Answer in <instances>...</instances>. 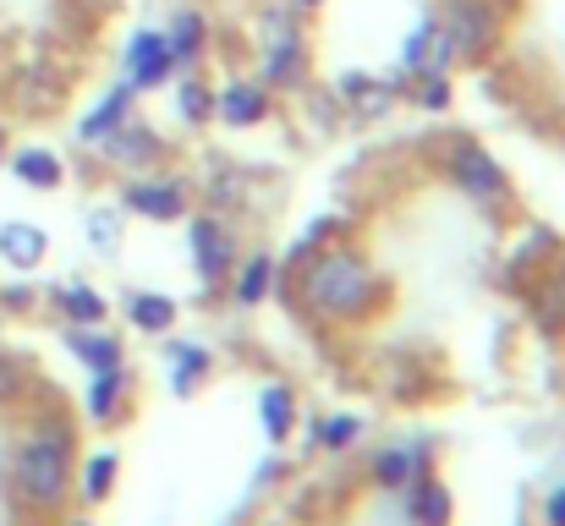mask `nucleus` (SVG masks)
Masks as SVG:
<instances>
[{
	"instance_id": "9",
	"label": "nucleus",
	"mask_w": 565,
	"mask_h": 526,
	"mask_svg": "<svg viewBox=\"0 0 565 526\" xmlns=\"http://www.w3.org/2000/svg\"><path fill=\"white\" fill-rule=\"evenodd\" d=\"M127 203L138 214H149V219H177L188 208L182 186H171V181H138V186H127Z\"/></svg>"
},
{
	"instance_id": "20",
	"label": "nucleus",
	"mask_w": 565,
	"mask_h": 526,
	"mask_svg": "<svg viewBox=\"0 0 565 526\" xmlns=\"http://www.w3.org/2000/svg\"><path fill=\"white\" fill-rule=\"evenodd\" d=\"M286 422H291V395L286 389H264V428H269V439H286Z\"/></svg>"
},
{
	"instance_id": "5",
	"label": "nucleus",
	"mask_w": 565,
	"mask_h": 526,
	"mask_svg": "<svg viewBox=\"0 0 565 526\" xmlns=\"http://www.w3.org/2000/svg\"><path fill=\"white\" fill-rule=\"evenodd\" d=\"M132 94H138L132 83H116V88L77 121V138H83V143H105L110 132H121V121H127V110H132Z\"/></svg>"
},
{
	"instance_id": "3",
	"label": "nucleus",
	"mask_w": 565,
	"mask_h": 526,
	"mask_svg": "<svg viewBox=\"0 0 565 526\" xmlns=\"http://www.w3.org/2000/svg\"><path fill=\"white\" fill-rule=\"evenodd\" d=\"M494 39V11L483 0H456L445 17H439V61H472L478 50H489Z\"/></svg>"
},
{
	"instance_id": "6",
	"label": "nucleus",
	"mask_w": 565,
	"mask_h": 526,
	"mask_svg": "<svg viewBox=\"0 0 565 526\" xmlns=\"http://www.w3.org/2000/svg\"><path fill=\"white\" fill-rule=\"evenodd\" d=\"M44 230L33 225V219H6L0 225V258L11 264V269H33L39 258H44Z\"/></svg>"
},
{
	"instance_id": "21",
	"label": "nucleus",
	"mask_w": 565,
	"mask_h": 526,
	"mask_svg": "<svg viewBox=\"0 0 565 526\" xmlns=\"http://www.w3.org/2000/svg\"><path fill=\"white\" fill-rule=\"evenodd\" d=\"M412 466H417V450H390V455H379V483H390V489H406Z\"/></svg>"
},
{
	"instance_id": "8",
	"label": "nucleus",
	"mask_w": 565,
	"mask_h": 526,
	"mask_svg": "<svg viewBox=\"0 0 565 526\" xmlns=\"http://www.w3.org/2000/svg\"><path fill=\"white\" fill-rule=\"evenodd\" d=\"M456 181H461L472 197H500V192H505V175H500V165H494L483 149H461V154H456Z\"/></svg>"
},
{
	"instance_id": "26",
	"label": "nucleus",
	"mask_w": 565,
	"mask_h": 526,
	"mask_svg": "<svg viewBox=\"0 0 565 526\" xmlns=\"http://www.w3.org/2000/svg\"><path fill=\"white\" fill-rule=\"evenodd\" d=\"M417 99H423L428 110H445V105H450V88H445V72H423V83H417Z\"/></svg>"
},
{
	"instance_id": "30",
	"label": "nucleus",
	"mask_w": 565,
	"mask_h": 526,
	"mask_svg": "<svg viewBox=\"0 0 565 526\" xmlns=\"http://www.w3.org/2000/svg\"><path fill=\"white\" fill-rule=\"evenodd\" d=\"M297 6H302V11H313V6H324V0H297Z\"/></svg>"
},
{
	"instance_id": "2",
	"label": "nucleus",
	"mask_w": 565,
	"mask_h": 526,
	"mask_svg": "<svg viewBox=\"0 0 565 526\" xmlns=\"http://www.w3.org/2000/svg\"><path fill=\"white\" fill-rule=\"evenodd\" d=\"M369 291H374V280L358 253H324L319 264H308V280H302V297L319 313H363Z\"/></svg>"
},
{
	"instance_id": "15",
	"label": "nucleus",
	"mask_w": 565,
	"mask_h": 526,
	"mask_svg": "<svg viewBox=\"0 0 565 526\" xmlns=\"http://www.w3.org/2000/svg\"><path fill=\"white\" fill-rule=\"evenodd\" d=\"M66 346L77 362H88L94 373H105V367H121V346L116 341H105V335H88V330H72L66 335Z\"/></svg>"
},
{
	"instance_id": "31",
	"label": "nucleus",
	"mask_w": 565,
	"mask_h": 526,
	"mask_svg": "<svg viewBox=\"0 0 565 526\" xmlns=\"http://www.w3.org/2000/svg\"><path fill=\"white\" fill-rule=\"evenodd\" d=\"M0 149H6V127H0Z\"/></svg>"
},
{
	"instance_id": "18",
	"label": "nucleus",
	"mask_w": 565,
	"mask_h": 526,
	"mask_svg": "<svg viewBox=\"0 0 565 526\" xmlns=\"http://www.w3.org/2000/svg\"><path fill=\"white\" fill-rule=\"evenodd\" d=\"M264 291H269V258H253V264H242V275H236V308H253V302H264Z\"/></svg>"
},
{
	"instance_id": "24",
	"label": "nucleus",
	"mask_w": 565,
	"mask_h": 526,
	"mask_svg": "<svg viewBox=\"0 0 565 526\" xmlns=\"http://www.w3.org/2000/svg\"><path fill=\"white\" fill-rule=\"evenodd\" d=\"M171 356H177V389L188 395V389H192V378H198V373L209 367V356H203L198 346H171Z\"/></svg>"
},
{
	"instance_id": "4",
	"label": "nucleus",
	"mask_w": 565,
	"mask_h": 526,
	"mask_svg": "<svg viewBox=\"0 0 565 526\" xmlns=\"http://www.w3.org/2000/svg\"><path fill=\"white\" fill-rule=\"evenodd\" d=\"M171 72H177L171 39H166L160 28H138V33L127 39V83H132V88H160Z\"/></svg>"
},
{
	"instance_id": "17",
	"label": "nucleus",
	"mask_w": 565,
	"mask_h": 526,
	"mask_svg": "<svg viewBox=\"0 0 565 526\" xmlns=\"http://www.w3.org/2000/svg\"><path fill=\"white\" fill-rule=\"evenodd\" d=\"M61 313L77 319V324H99V319H105V302H99V291H88V286H66V291H61Z\"/></svg>"
},
{
	"instance_id": "32",
	"label": "nucleus",
	"mask_w": 565,
	"mask_h": 526,
	"mask_svg": "<svg viewBox=\"0 0 565 526\" xmlns=\"http://www.w3.org/2000/svg\"><path fill=\"white\" fill-rule=\"evenodd\" d=\"M72 526H94V522H72Z\"/></svg>"
},
{
	"instance_id": "12",
	"label": "nucleus",
	"mask_w": 565,
	"mask_h": 526,
	"mask_svg": "<svg viewBox=\"0 0 565 526\" xmlns=\"http://www.w3.org/2000/svg\"><path fill=\"white\" fill-rule=\"evenodd\" d=\"M214 116H225L231 127H247V121H258V116H264V88H258V83H231V88H220V99H214Z\"/></svg>"
},
{
	"instance_id": "28",
	"label": "nucleus",
	"mask_w": 565,
	"mask_h": 526,
	"mask_svg": "<svg viewBox=\"0 0 565 526\" xmlns=\"http://www.w3.org/2000/svg\"><path fill=\"white\" fill-rule=\"evenodd\" d=\"M17 389H22V373H17V362L0 351V406H11V400H17Z\"/></svg>"
},
{
	"instance_id": "16",
	"label": "nucleus",
	"mask_w": 565,
	"mask_h": 526,
	"mask_svg": "<svg viewBox=\"0 0 565 526\" xmlns=\"http://www.w3.org/2000/svg\"><path fill=\"white\" fill-rule=\"evenodd\" d=\"M127 313H132V324H138V330H154V335L177 324V302H171V297H132V308H127Z\"/></svg>"
},
{
	"instance_id": "19",
	"label": "nucleus",
	"mask_w": 565,
	"mask_h": 526,
	"mask_svg": "<svg viewBox=\"0 0 565 526\" xmlns=\"http://www.w3.org/2000/svg\"><path fill=\"white\" fill-rule=\"evenodd\" d=\"M116 389H121V367H105V373L88 384V417L105 422V417L116 411Z\"/></svg>"
},
{
	"instance_id": "25",
	"label": "nucleus",
	"mask_w": 565,
	"mask_h": 526,
	"mask_svg": "<svg viewBox=\"0 0 565 526\" xmlns=\"http://www.w3.org/2000/svg\"><path fill=\"white\" fill-rule=\"evenodd\" d=\"M358 428H363L358 417H330V422L319 428V444H330V450H341V444H352V439H358Z\"/></svg>"
},
{
	"instance_id": "14",
	"label": "nucleus",
	"mask_w": 565,
	"mask_h": 526,
	"mask_svg": "<svg viewBox=\"0 0 565 526\" xmlns=\"http://www.w3.org/2000/svg\"><path fill=\"white\" fill-rule=\"evenodd\" d=\"M166 39H171L177 66L198 61V50H203V17H198V11H177V17H171V28H166Z\"/></svg>"
},
{
	"instance_id": "29",
	"label": "nucleus",
	"mask_w": 565,
	"mask_h": 526,
	"mask_svg": "<svg viewBox=\"0 0 565 526\" xmlns=\"http://www.w3.org/2000/svg\"><path fill=\"white\" fill-rule=\"evenodd\" d=\"M550 522L565 526V494H555V500H550Z\"/></svg>"
},
{
	"instance_id": "10",
	"label": "nucleus",
	"mask_w": 565,
	"mask_h": 526,
	"mask_svg": "<svg viewBox=\"0 0 565 526\" xmlns=\"http://www.w3.org/2000/svg\"><path fill=\"white\" fill-rule=\"evenodd\" d=\"M11 175L22 186H39V192H55L61 186V160L50 149H17L11 154Z\"/></svg>"
},
{
	"instance_id": "27",
	"label": "nucleus",
	"mask_w": 565,
	"mask_h": 526,
	"mask_svg": "<svg viewBox=\"0 0 565 526\" xmlns=\"http://www.w3.org/2000/svg\"><path fill=\"white\" fill-rule=\"evenodd\" d=\"M417 516L428 526H445L450 522V500L439 494V489H423V500H417Z\"/></svg>"
},
{
	"instance_id": "22",
	"label": "nucleus",
	"mask_w": 565,
	"mask_h": 526,
	"mask_svg": "<svg viewBox=\"0 0 565 526\" xmlns=\"http://www.w3.org/2000/svg\"><path fill=\"white\" fill-rule=\"evenodd\" d=\"M177 105H182L188 121H209V116H214V94H209L203 83H182V88H177Z\"/></svg>"
},
{
	"instance_id": "7",
	"label": "nucleus",
	"mask_w": 565,
	"mask_h": 526,
	"mask_svg": "<svg viewBox=\"0 0 565 526\" xmlns=\"http://www.w3.org/2000/svg\"><path fill=\"white\" fill-rule=\"evenodd\" d=\"M192 253H198V275H203L209 286L231 269V236H225L214 219H198V225H192Z\"/></svg>"
},
{
	"instance_id": "23",
	"label": "nucleus",
	"mask_w": 565,
	"mask_h": 526,
	"mask_svg": "<svg viewBox=\"0 0 565 526\" xmlns=\"http://www.w3.org/2000/svg\"><path fill=\"white\" fill-rule=\"evenodd\" d=\"M110 477H116V455H94L88 472H83V494L88 500H105L110 494Z\"/></svg>"
},
{
	"instance_id": "11",
	"label": "nucleus",
	"mask_w": 565,
	"mask_h": 526,
	"mask_svg": "<svg viewBox=\"0 0 565 526\" xmlns=\"http://www.w3.org/2000/svg\"><path fill=\"white\" fill-rule=\"evenodd\" d=\"M401 61H406V72H445V61H439V17H423L412 28Z\"/></svg>"
},
{
	"instance_id": "13",
	"label": "nucleus",
	"mask_w": 565,
	"mask_h": 526,
	"mask_svg": "<svg viewBox=\"0 0 565 526\" xmlns=\"http://www.w3.org/2000/svg\"><path fill=\"white\" fill-rule=\"evenodd\" d=\"M302 72V33H275L264 55V83H291Z\"/></svg>"
},
{
	"instance_id": "1",
	"label": "nucleus",
	"mask_w": 565,
	"mask_h": 526,
	"mask_svg": "<svg viewBox=\"0 0 565 526\" xmlns=\"http://www.w3.org/2000/svg\"><path fill=\"white\" fill-rule=\"evenodd\" d=\"M11 483H17V494H22L28 505H39V511H50V505H61V500L72 494V439H66L61 422L28 428V439H22L17 455H11Z\"/></svg>"
}]
</instances>
